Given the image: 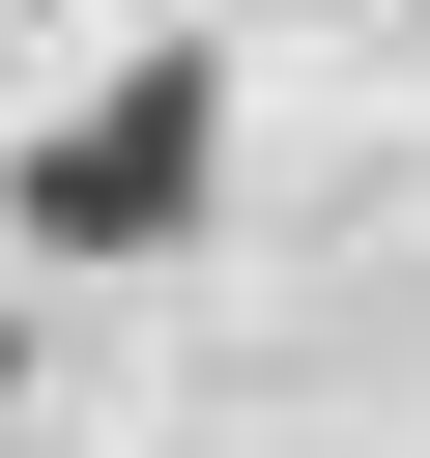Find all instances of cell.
Returning <instances> with one entry per match:
<instances>
[{
  "instance_id": "cell-1",
  "label": "cell",
  "mask_w": 430,
  "mask_h": 458,
  "mask_svg": "<svg viewBox=\"0 0 430 458\" xmlns=\"http://www.w3.org/2000/svg\"><path fill=\"white\" fill-rule=\"evenodd\" d=\"M201 172H229V57L172 29V57H115V86L29 143V229H57V258H172V229H201Z\"/></svg>"
}]
</instances>
